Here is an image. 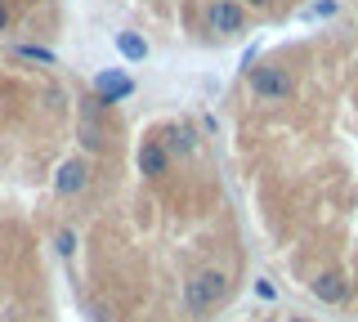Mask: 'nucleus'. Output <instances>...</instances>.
I'll return each mask as SVG.
<instances>
[{
  "label": "nucleus",
  "instance_id": "f257e3e1",
  "mask_svg": "<svg viewBox=\"0 0 358 322\" xmlns=\"http://www.w3.org/2000/svg\"><path fill=\"white\" fill-rule=\"evenodd\" d=\"M224 291H229V273L224 269H201L184 282V309L188 314H206L210 305H220Z\"/></svg>",
  "mask_w": 358,
  "mask_h": 322
},
{
  "label": "nucleus",
  "instance_id": "f03ea898",
  "mask_svg": "<svg viewBox=\"0 0 358 322\" xmlns=\"http://www.w3.org/2000/svg\"><path fill=\"white\" fill-rule=\"evenodd\" d=\"M251 90H255V98L282 103V98H291L296 81H291V72L278 68V63H260V68H251Z\"/></svg>",
  "mask_w": 358,
  "mask_h": 322
},
{
  "label": "nucleus",
  "instance_id": "7ed1b4c3",
  "mask_svg": "<svg viewBox=\"0 0 358 322\" xmlns=\"http://www.w3.org/2000/svg\"><path fill=\"white\" fill-rule=\"evenodd\" d=\"M242 27H246V9L238 0H215L210 5V31L215 36H238Z\"/></svg>",
  "mask_w": 358,
  "mask_h": 322
},
{
  "label": "nucleus",
  "instance_id": "20e7f679",
  "mask_svg": "<svg viewBox=\"0 0 358 322\" xmlns=\"http://www.w3.org/2000/svg\"><path fill=\"white\" fill-rule=\"evenodd\" d=\"M130 94H134V81H130V76H121V72H99L94 76V103L99 108L121 103V98H130Z\"/></svg>",
  "mask_w": 358,
  "mask_h": 322
},
{
  "label": "nucleus",
  "instance_id": "39448f33",
  "mask_svg": "<svg viewBox=\"0 0 358 322\" xmlns=\"http://www.w3.org/2000/svg\"><path fill=\"white\" fill-rule=\"evenodd\" d=\"M85 184H90V161H85V157L63 161L59 175H54V193H59V197H76Z\"/></svg>",
  "mask_w": 358,
  "mask_h": 322
},
{
  "label": "nucleus",
  "instance_id": "423d86ee",
  "mask_svg": "<svg viewBox=\"0 0 358 322\" xmlns=\"http://www.w3.org/2000/svg\"><path fill=\"white\" fill-rule=\"evenodd\" d=\"M313 295L322 300V305H341L345 295H350V282H345V273H336V269H327V273H318L313 277Z\"/></svg>",
  "mask_w": 358,
  "mask_h": 322
},
{
  "label": "nucleus",
  "instance_id": "0eeeda50",
  "mask_svg": "<svg viewBox=\"0 0 358 322\" xmlns=\"http://www.w3.org/2000/svg\"><path fill=\"white\" fill-rule=\"evenodd\" d=\"M166 166H171V148H166V143H157V139H148V143L139 148V175H148V180H162Z\"/></svg>",
  "mask_w": 358,
  "mask_h": 322
},
{
  "label": "nucleus",
  "instance_id": "6e6552de",
  "mask_svg": "<svg viewBox=\"0 0 358 322\" xmlns=\"http://www.w3.org/2000/svg\"><path fill=\"white\" fill-rule=\"evenodd\" d=\"M117 50L126 54V59H143V54H148V41H143L139 31H121V36H117Z\"/></svg>",
  "mask_w": 358,
  "mask_h": 322
},
{
  "label": "nucleus",
  "instance_id": "1a4fd4ad",
  "mask_svg": "<svg viewBox=\"0 0 358 322\" xmlns=\"http://www.w3.org/2000/svg\"><path fill=\"white\" fill-rule=\"evenodd\" d=\"M193 148H197V135L188 126H179L175 130V152H193Z\"/></svg>",
  "mask_w": 358,
  "mask_h": 322
},
{
  "label": "nucleus",
  "instance_id": "9d476101",
  "mask_svg": "<svg viewBox=\"0 0 358 322\" xmlns=\"http://www.w3.org/2000/svg\"><path fill=\"white\" fill-rule=\"evenodd\" d=\"M76 251V233L72 228H59V255H72Z\"/></svg>",
  "mask_w": 358,
  "mask_h": 322
},
{
  "label": "nucleus",
  "instance_id": "9b49d317",
  "mask_svg": "<svg viewBox=\"0 0 358 322\" xmlns=\"http://www.w3.org/2000/svg\"><path fill=\"white\" fill-rule=\"evenodd\" d=\"M81 143H85V148H94V152H99V130L90 126V121H81Z\"/></svg>",
  "mask_w": 358,
  "mask_h": 322
},
{
  "label": "nucleus",
  "instance_id": "f8f14e48",
  "mask_svg": "<svg viewBox=\"0 0 358 322\" xmlns=\"http://www.w3.org/2000/svg\"><path fill=\"white\" fill-rule=\"evenodd\" d=\"M18 54H27V59H41V63H50V59H54L50 50H36V45H18Z\"/></svg>",
  "mask_w": 358,
  "mask_h": 322
},
{
  "label": "nucleus",
  "instance_id": "ddd939ff",
  "mask_svg": "<svg viewBox=\"0 0 358 322\" xmlns=\"http://www.w3.org/2000/svg\"><path fill=\"white\" fill-rule=\"evenodd\" d=\"M242 9H273V0H238Z\"/></svg>",
  "mask_w": 358,
  "mask_h": 322
},
{
  "label": "nucleus",
  "instance_id": "4468645a",
  "mask_svg": "<svg viewBox=\"0 0 358 322\" xmlns=\"http://www.w3.org/2000/svg\"><path fill=\"white\" fill-rule=\"evenodd\" d=\"M5 27H9V9L0 5V31H5Z\"/></svg>",
  "mask_w": 358,
  "mask_h": 322
},
{
  "label": "nucleus",
  "instance_id": "2eb2a0df",
  "mask_svg": "<svg viewBox=\"0 0 358 322\" xmlns=\"http://www.w3.org/2000/svg\"><path fill=\"white\" fill-rule=\"evenodd\" d=\"M287 322H309V318H287Z\"/></svg>",
  "mask_w": 358,
  "mask_h": 322
}]
</instances>
